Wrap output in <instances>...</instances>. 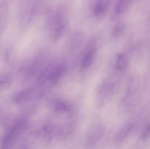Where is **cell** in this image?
Instances as JSON below:
<instances>
[{
    "mask_svg": "<svg viewBox=\"0 0 150 149\" xmlns=\"http://www.w3.org/2000/svg\"><path fill=\"white\" fill-rule=\"evenodd\" d=\"M111 0H95L93 6V13L98 17L106 14L111 5Z\"/></svg>",
    "mask_w": 150,
    "mask_h": 149,
    "instance_id": "cell-1",
    "label": "cell"
},
{
    "mask_svg": "<svg viewBox=\"0 0 150 149\" xmlns=\"http://www.w3.org/2000/svg\"><path fill=\"white\" fill-rule=\"evenodd\" d=\"M128 64V58L125 53L119 54L116 59V69L118 71L122 72L127 68Z\"/></svg>",
    "mask_w": 150,
    "mask_h": 149,
    "instance_id": "cell-2",
    "label": "cell"
},
{
    "mask_svg": "<svg viewBox=\"0 0 150 149\" xmlns=\"http://www.w3.org/2000/svg\"><path fill=\"white\" fill-rule=\"evenodd\" d=\"M32 95V91L30 89L24 90L21 91L20 93H17L14 97V102L17 104H21L26 102L30 99Z\"/></svg>",
    "mask_w": 150,
    "mask_h": 149,
    "instance_id": "cell-3",
    "label": "cell"
},
{
    "mask_svg": "<svg viewBox=\"0 0 150 149\" xmlns=\"http://www.w3.org/2000/svg\"><path fill=\"white\" fill-rule=\"evenodd\" d=\"M133 0H117L115 10L118 14L125 13L131 4Z\"/></svg>",
    "mask_w": 150,
    "mask_h": 149,
    "instance_id": "cell-4",
    "label": "cell"
},
{
    "mask_svg": "<svg viewBox=\"0 0 150 149\" xmlns=\"http://www.w3.org/2000/svg\"><path fill=\"white\" fill-rule=\"evenodd\" d=\"M132 128H133V126L131 124H127V125L124 126L116 134L115 139L117 141H122V140H124L129 134L131 131Z\"/></svg>",
    "mask_w": 150,
    "mask_h": 149,
    "instance_id": "cell-5",
    "label": "cell"
},
{
    "mask_svg": "<svg viewBox=\"0 0 150 149\" xmlns=\"http://www.w3.org/2000/svg\"><path fill=\"white\" fill-rule=\"evenodd\" d=\"M95 58V52L93 51H90L84 56L81 61V67L83 69H87L92 64Z\"/></svg>",
    "mask_w": 150,
    "mask_h": 149,
    "instance_id": "cell-6",
    "label": "cell"
},
{
    "mask_svg": "<svg viewBox=\"0 0 150 149\" xmlns=\"http://www.w3.org/2000/svg\"><path fill=\"white\" fill-rule=\"evenodd\" d=\"M64 67H58L50 75V81L52 83L57 81L60 77H62L63 74H64Z\"/></svg>",
    "mask_w": 150,
    "mask_h": 149,
    "instance_id": "cell-7",
    "label": "cell"
},
{
    "mask_svg": "<svg viewBox=\"0 0 150 149\" xmlns=\"http://www.w3.org/2000/svg\"><path fill=\"white\" fill-rule=\"evenodd\" d=\"M13 82V77L9 74H5V75L1 76L0 78V85H1V89H7L11 85Z\"/></svg>",
    "mask_w": 150,
    "mask_h": 149,
    "instance_id": "cell-8",
    "label": "cell"
},
{
    "mask_svg": "<svg viewBox=\"0 0 150 149\" xmlns=\"http://www.w3.org/2000/svg\"><path fill=\"white\" fill-rule=\"evenodd\" d=\"M149 137H150V125H149L147 127H146V130H145V131L144 132L143 138L146 139Z\"/></svg>",
    "mask_w": 150,
    "mask_h": 149,
    "instance_id": "cell-9",
    "label": "cell"
}]
</instances>
